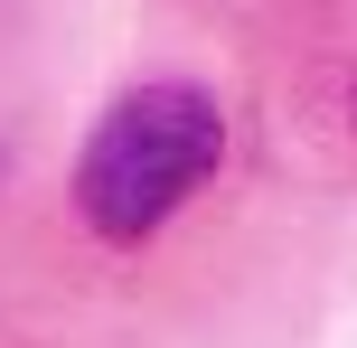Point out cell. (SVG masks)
<instances>
[{
    "label": "cell",
    "instance_id": "obj_1",
    "mask_svg": "<svg viewBox=\"0 0 357 348\" xmlns=\"http://www.w3.org/2000/svg\"><path fill=\"white\" fill-rule=\"evenodd\" d=\"M226 151V123L197 85H142L94 123L85 160H75V207L94 236L142 245L178 198H197V179Z\"/></svg>",
    "mask_w": 357,
    "mask_h": 348
}]
</instances>
